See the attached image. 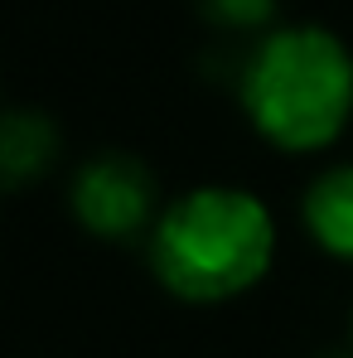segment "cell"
<instances>
[{"mask_svg": "<svg viewBox=\"0 0 353 358\" xmlns=\"http://www.w3.org/2000/svg\"><path fill=\"white\" fill-rule=\"evenodd\" d=\"M59 155V131L54 121L39 112H10L0 126V170L5 184H24V179L44 175Z\"/></svg>", "mask_w": 353, "mask_h": 358, "instance_id": "5", "label": "cell"}, {"mask_svg": "<svg viewBox=\"0 0 353 358\" xmlns=\"http://www.w3.org/2000/svg\"><path fill=\"white\" fill-rule=\"evenodd\" d=\"M305 228L324 252L353 262V165H334L305 189Z\"/></svg>", "mask_w": 353, "mask_h": 358, "instance_id": "4", "label": "cell"}, {"mask_svg": "<svg viewBox=\"0 0 353 358\" xmlns=\"http://www.w3.org/2000/svg\"><path fill=\"white\" fill-rule=\"evenodd\" d=\"M271 10H276V0H203V15L228 29H257L271 20Z\"/></svg>", "mask_w": 353, "mask_h": 358, "instance_id": "6", "label": "cell"}, {"mask_svg": "<svg viewBox=\"0 0 353 358\" xmlns=\"http://www.w3.org/2000/svg\"><path fill=\"white\" fill-rule=\"evenodd\" d=\"M155 175L145 170V160L136 155H92L78 179H73V213L87 233L97 238H112V242H126V238H141V233H155L160 213H155Z\"/></svg>", "mask_w": 353, "mask_h": 358, "instance_id": "3", "label": "cell"}, {"mask_svg": "<svg viewBox=\"0 0 353 358\" xmlns=\"http://www.w3.org/2000/svg\"><path fill=\"white\" fill-rule=\"evenodd\" d=\"M276 257V223L266 203L233 184H203L160 208L150 233L155 276L179 300H233L252 291Z\"/></svg>", "mask_w": 353, "mask_h": 358, "instance_id": "1", "label": "cell"}, {"mask_svg": "<svg viewBox=\"0 0 353 358\" xmlns=\"http://www.w3.org/2000/svg\"><path fill=\"white\" fill-rule=\"evenodd\" d=\"M242 107L281 150H324L353 117V54L319 24L271 29L242 68Z\"/></svg>", "mask_w": 353, "mask_h": 358, "instance_id": "2", "label": "cell"}]
</instances>
